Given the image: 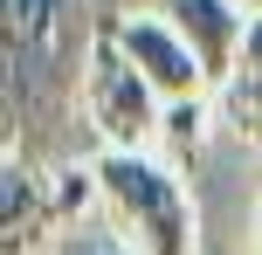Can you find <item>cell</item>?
<instances>
[{
	"label": "cell",
	"mask_w": 262,
	"mask_h": 255,
	"mask_svg": "<svg viewBox=\"0 0 262 255\" xmlns=\"http://www.w3.org/2000/svg\"><path fill=\"white\" fill-rule=\"evenodd\" d=\"M83 118L104 138V152H152L166 124V97L145 83V69L111 41V28L90 35V69H83Z\"/></svg>",
	"instance_id": "cell-2"
},
{
	"label": "cell",
	"mask_w": 262,
	"mask_h": 255,
	"mask_svg": "<svg viewBox=\"0 0 262 255\" xmlns=\"http://www.w3.org/2000/svg\"><path fill=\"white\" fill-rule=\"evenodd\" d=\"M97 193L104 221L138 242V255H200V214L186 200V179L159 152H97Z\"/></svg>",
	"instance_id": "cell-1"
},
{
	"label": "cell",
	"mask_w": 262,
	"mask_h": 255,
	"mask_svg": "<svg viewBox=\"0 0 262 255\" xmlns=\"http://www.w3.org/2000/svg\"><path fill=\"white\" fill-rule=\"evenodd\" d=\"M235 76H262V14L249 21V41H242V69Z\"/></svg>",
	"instance_id": "cell-8"
},
{
	"label": "cell",
	"mask_w": 262,
	"mask_h": 255,
	"mask_svg": "<svg viewBox=\"0 0 262 255\" xmlns=\"http://www.w3.org/2000/svg\"><path fill=\"white\" fill-rule=\"evenodd\" d=\"M242 7H249V14H262V0H242Z\"/></svg>",
	"instance_id": "cell-9"
},
{
	"label": "cell",
	"mask_w": 262,
	"mask_h": 255,
	"mask_svg": "<svg viewBox=\"0 0 262 255\" xmlns=\"http://www.w3.org/2000/svg\"><path fill=\"white\" fill-rule=\"evenodd\" d=\"M62 235L55 214V187L21 166V145L7 138V166H0V255H35L41 242Z\"/></svg>",
	"instance_id": "cell-5"
},
{
	"label": "cell",
	"mask_w": 262,
	"mask_h": 255,
	"mask_svg": "<svg viewBox=\"0 0 262 255\" xmlns=\"http://www.w3.org/2000/svg\"><path fill=\"white\" fill-rule=\"evenodd\" d=\"M159 14L186 35V49L200 55V69H207L214 90H221V83H235L242 41H249V21H255L242 0H159Z\"/></svg>",
	"instance_id": "cell-4"
},
{
	"label": "cell",
	"mask_w": 262,
	"mask_h": 255,
	"mask_svg": "<svg viewBox=\"0 0 262 255\" xmlns=\"http://www.w3.org/2000/svg\"><path fill=\"white\" fill-rule=\"evenodd\" d=\"M111 41L145 69V83H152L166 104H180V97H207V90H214L207 69H200V55L186 49V35H180L159 7H152V14H118V21H111Z\"/></svg>",
	"instance_id": "cell-3"
},
{
	"label": "cell",
	"mask_w": 262,
	"mask_h": 255,
	"mask_svg": "<svg viewBox=\"0 0 262 255\" xmlns=\"http://www.w3.org/2000/svg\"><path fill=\"white\" fill-rule=\"evenodd\" d=\"M200 138H207V97H180V104H166L159 145H166L172 159H186V152H200Z\"/></svg>",
	"instance_id": "cell-7"
},
{
	"label": "cell",
	"mask_w": 262,
	"mask_h": 255,
	"mask_svg": "<svg viewBox=\"0 0 262 255\" xmlns=\"http://www.w3.org/2000/svg\"><path fill=\"white\" fill-rule=\"evenodd\" d=\"M49 255H138V242H131L118 221H69L49 242Z\"/></svg>",
	"instance_id": "cell-6"
}]
</instances>
